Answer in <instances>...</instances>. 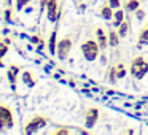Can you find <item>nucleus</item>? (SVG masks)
I'll return each mask as SVG.
<instances>
[{
    "label": "nucleus",
    "mask_w": 148,
    "mask_h": 135,
    "mask_svg": "<svg viewBox=\"0 0 148 135\" xmlns=\"http://www.w3.org/2000/svg\"><path fill=\"white\" fill-rule=\"evenodd\" d=\"M30 40H32L34 43H38V42H40V37H37V35H35V37H32Z\"/></svg>",
    "instance_id": "obj_23"
},
{
    "label": "nucleus",
    "mask_w": 148,
    "mask_h": 135,
    "mask_svg": "<svg viewBox=\"0 0 148 135\" xmlns=\"http://www.w3.org/2000/svg\"><path fill=\"white\" fill-rule=\"evenodd\" d=\"M99 48L100 46L97 45L96 42H92V40L84 42L83 46H81V51H83L84 59H86V61H94V59L99 56Z\"/></svg>",
    "instance_id": "obj_2"
},
{
    "label": "nucleus",
    "mask_w": 148,
    "mask_h": 135,
    "mask_svg": "<svg viewBox=\"0 0 148 135\" xmlns=\"http://www.w3.org/2000/svg\"><path fill=\"white\" fill-rule=\"evenodd\" d=\"M48 48H49V52H51V54H56V48H58V43H56V32H51V35H49Z\"/></svg>",
    "instance_id": "obj_8"
},
{
    "label": "nucleus",
    "mask_w": 148,
    "mask_h": 135,
    "mask_svg": "<svg viewBox=\"0 0 148 135\" xmlns=\"http://www.w3.org/2000/svg\"><path fill=\"white\" fill-rule=\"evenodd\" d=\"M137 16H138V18H142V16H143V11L138 10V11H137Z\"/></svg>",
    "instance_id": "obj_24"
},
{
    "label": "nucleus",
    "mask_w": 148,
    "mask_h": 135,
    "mask_svg": "<svg viewBox=\"0 0 148 135\" xmlns=\"http://www.w3.org/2000/svg\"><path fill=\"white\" fill-rule=\"evenodd\" d=\"M46 124V119L42 118V116H35V118H32L29 122H27L26 125V134H34V132H37L38 129L45 127Z\"/></svg>",
    "instance_id": "obj_4"
},
{
    "label": "nucleus",
    "mask_w": 148,
    "mask_h": 135,
    "mask_svg": "<svg viewBox=\"0 0 148 135\" xmlns=\"http://www.w3.org/2000/svg\"><path fill=\"white\" fill-rule=\"evenodd\" d=\"M7 51H8V46L5 45V43H0V59L7 54Z\"/></svg>",
    "instance_id": "obj_18"
},
{
    "label": "nucleus",
    "mask_w": 148,
    "mask_h": 135,
    "mask_svg": "<svg viewBox=\"0 0 148 135\" xmlns=\"http://www.w3.org/2000/svg\"><path fill=\"white\" fill-rule=\"evenodd\" d=\"M119 3H121L119 0H110V7H112V8H118Z\"/></svg>",
    "instance_id": "obj_20"
},
{
    "label": "nucleus",
    "mask_w": 148,
    "mask_h": 135,
    "mask_svg": "<svg viewBox=\"0 0 148 135\" xmlns=\"http://www.w3.org/2000/svg\"><path fill=\"white\" fill-rule=\"evenodd\" d=\"M70 49H72V40L70 38H64V40H61V42L58 43L56 54L59 56V59H65Z\"/></svg>",
    "instance_id": "obj_5"
},
{
    "label": "nucleus",
    "mask_w": 148,
    "mask_h": 135,
    "mask_svg": "<svg viewBox=\"0 0 148 135\" xmlns=\"http://www.w3.org/2000/svg\"><path fill=\"white\" fill-rule=\"evenodd\" d=\"M138 8V0H129L127 3H126V10L127 11H134Z\"/></svg>",
    "instance_id": "obj_10"
},
{
    "label": "nucleus",
    "mask_w": 148,
    "mask_h": 135,
    "mask_svg": "<svg viewBox=\"0 0 148 135\" xmlns=\"http://www.w3.org/2000/svg\"><path fill=\"white\" fill-rule=\"evenodd\" d=\"M46 14L49 21H56L59 16L58 13V0H46Z\"/></svg>",
    "instance_id": "obj_6"
},
{
    "label": "nucleus",
    "mask_w": 148,
    "mask_h": 135,
    "mask_svg": "<svg viewBox=\"0 0 148 135\" xmlns=\"http://www.w3.org/2000/svg\"><path fill=\"white\" fill-rule=\"evenodd\" d=\"M56 134H69V130H58Z\"/></svg>",
    "instance_id": "obj_25"
},
{
    "label": "nucleus",
    "mask_w": 148,
    "mask_h": 135,
    "mask_svg": "<svg viewBox=\"0 0 148 135\" xmlns=\"http://www.w3.org/2000/svg\"><path fill=\"white\" fill-rule=\"evenodd\" d=\"M14 125V119H13V113L8 106H2L0 105V129L3 127H13Z\"/></svg>",
    "instance_id": "obj_3"
},
{
    "label": "nucleus",
    "mask_w": 148,
    "mask_h": 135,
    "mask_svg": "<svg viewBox=\"0 0 148 135\" xmlns=\"http://www.w3.org/2000/svg\"><path fill=\"white\" fill-rule=\"evenodd\" d=\"M110 81H115V68L110 70Z\"/></svg>",
    "instance_id": "obj_22"
},
{
    "label": "nucleus",
    "mask_w": 148,
    "mask_h": 135,
    "mask_svg": "<svg viewBox=\"0 0 148 135\" xmlns=\"http://www.w3.org/2000/svg\"><path fill=\"white\" fill-rule=\"evenodd\" d=\"M127 27H129L127 22H121V24H119V32H118V35H119V37H124L126 33H127Z\"/></svg>",
    "instance_id": "obj_13"
},
{
    "label": "nucleus",
    "mask_w": 148,
    "mask_h": 135,
    "mask_svg": "<svg viewBox=\"0 0 148 135\" xmlns=\"http://www.w3.org/2000/svg\"><path fill=\"white\" fill-rule=\"evenodd\" d=\"M113 16H115V26H119V24L123 22V18H124V13L118 10L116 13H113Z\"/></svg>",
    "instance_id": "obj_12"
},
{
    "label": "nucleus",
    "mask_w": 148,
    "mask_h": 135,
    "mask_svg": "<svg viewBox=\"0 0 148 135\" xmlns=\"http://www.w3.org/2000/svg\"><path fill=\"white\" fill-rule=\"evenodd\" d=\"M148 72V62L143 57H135L131 65V73L135 78H143Z\"/></svg>",
    "instance_id": "obj_1"
},
{
    "label": "nucleus",
    "mask_w": 148,
    "mask_h": 135,
    "mask_svg": "<svg viewBox=\"0 0 148 135\" xmlns=\"http://www.w3.org/2000/svg\"><path fill=\"white\" fill-rule=\"evenodd\" d=\"M23 76H24V81H26L29 86H34V81H32V78H30V76H32V75H30V72H24Z\"/></svg>",
    "instance_id": "obj_16"
},
{
    "label": "nucleus",
    "mask_w": 148,
    "mask_h": 135,
    "mask_svg": "<svg viewBox=\"0 0 148 135\" xmlns=\"http://www.w3.org/2000/svg\"><path fill=\"white\" fill-rule=\"evenodd\" d=\"M140 40L142 42H148V29H145L140 32Z\"/></svg>",
    "instance_id": "obj_19"
},
{
    "label": "nucleus",
    "mask_w": 148,
    "mask_h": 135,
    "mask_svg": "<svg viewBox=\"0 0 148 135\" xmlns=\"http://www.w3.org/2000/svg\"><path fill=\"white\" fill-rule=\"evenodd\" d=\"M102 16L105 18V19H110V18L113 16L112 8H110V7H103V8H102Z\"/></svg>",
    "instance_id": "obj_14"
},
{
    "label": "nucleus",
    "mask_w": 148,
    "mask_h": 135,
    "mask_svg": "<svg viewBox=\"0 0 148 135\" xmlns=\"http://www.w3.org/2000/svg\"><path fill=\"white\" fill-rule=\"evenodd\" d=\"M0 67H3V62H2V61H0Z\"/></svg>",
    "instance_id": "obj_26"
},
{
    "label": "nucleus",
    "mask_w": 148,
    "mask_h": 135,
    "mask_svg": "<svg viewBox=\"0 0 148 135\" xmlns=\"http://www.w3.org/2000/svg\"><path fill=\"white\" fill-rule=\"evenodd\" d=\"M29 2H30V0H18V2H16V8L21 11V10H23V8L26 7L27 3H29Z\"/></svg>",
    "instance_id": "obj_17"
},
{
    "label": "nucleus",
    "mask_w": 148,
    "mask_h": 135,
    "mask_svg": "<svg viewBox=\"0 0 148 135\" xmlns=\"http://www.w3.org/2000/svg\"><path fill=\"white\" fill-rule=\"evenodd\" d=\"M96 33H97V38H99V46H100V49H105V46H107V38H105V35H103V32H102V29H97L96 30Z\"/></svg>",
    "instance_id": "obj_9"
},
{
    "label": "nucleus",
    "mask_w": 148,
    "mask_h": 135,
    "mask_svg": "<svg viewBox=\"0 0 148 135\" xmlns=\"http://www.w3.org/2000/svg\"><path fill=\"white\" fill-rule=\"evenodd\" d=\"M108 43H110L112 46H116V45H118V37H116L115 32H110V40H108Z\"/></svg>",
    "instance_id": "obj_15"
},
{
    "label": "nucleus",
    "mask_w": 148,
    "mask_h": 135,
    "mask_svg": "<svg viewBox=\"0 0 148 135\" xmlns=\"http://www.w3.org/2000/svg\"><path fill=\"white\" fill-rule=\"evenodd\" d=\"M16 73H18V67H11L10 70H8V80H10L11 83L16 81Z\"/></svg>",
    "instance_id": "obj_11"
},
{
    "label": "nucleus",
    "mask_w": 148,
    "mask_h": 135,
    "mask_svg": "<svg viewBox=\"0 0 148 135\" xmlns=\"http://www.w3.org/2000/svg\"><path fill=\"white\" fill-rule=\"evenodd\" d=\"M97 118H99V110L97 108H89L86 113V127L92 129L94 124L97 122Z\"/></svg>",
    "instance_id": "obj_7"
},
{
    "label": "nucleus",
    "mask_w": 148,
    "mask_h": 135,
    "mask_svg": "<svg viewBox=\"0 0 148 135\" xmlns=\"http://www.w3.org/2000/svg\"><path fill=\"white\" fill-rule=\"evenodd\" d=\"M5 19H7L8 22H11V10H7V11H5Z\"/></svg>",
    "instance_id": "obj_21"
}]
</instances>
